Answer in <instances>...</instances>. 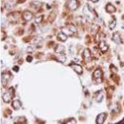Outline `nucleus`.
<instances>
[{
  "label": "nucleus",
  "mask_w": 124,
  "mask_h": 124,
  "mask_svg": "<svg viewBox=\"0 0 124 124\" xmlns=\"http://www.w3.org/2000/svg\"><path fill=\"white\" fill-rule=\"evenodd\" d=\"M62 32L65 34L66 35H72L77 32V30H76V28L75 27V25H73V24H70V25H68V27L62 28Z\"/></svg>",
  "instance_id": "1"
},
{
  "label": "nucleus",
  "mask_w": 124,
  "mask_h": 124,
  "mask_svg": "<svg viewBox=\"0 0 124 124\" xmlns=\"http://www.w3.org/2000/svg\"><path fill=\"white\" fill-rule=\"evenodd\" d=\"M65 50V46L63 45H61V44H58L56 45V46L55 48V52L57 54L60 53V54H62Z\"/></svg>",
  "instance_id": "14"
},
{
  "label": "nucleus",
  "mask_w": 124,
  "mask_h": 124,
  "mask_svg": "<svg viewBox=\"0 0 124 124\" xmlns=\"http://www.w3.org/2000/svg\"><path fill=\"white\" fill-rule=\"evenodd\" d=\"M19 15L17 13H11L9 16V19L10 21H11L12 23H15L17 21V20L18 19Z\"/></svg>",
  "instance_id": "12"
},
{
  "label": "nucleus",
  "mask_w": 124,
  "mask_h": 124,
  "mask_svg": "<svg viewBox=\"0 0 124 124\" xmlns=\"http://www.w3.org/2000/svg\"><path fill=\"white\" fill-rule=\"evenodd\" d=\"M12 106L15 110H18L21 107V102L19 100H15L12 103Z\"/></svg>",
  "instance_id": "15"
},
{
  "label": "nucleus",
  "mask_w": 124,
  "mask_h": 124,
  "mask_svg": "<svg viewBox=\"0 0 124 124\" xmlns=\"http://www.w3.org/2000/svg\"><path fill=\"white\" fill-rule=\"evenodd\" d=\"M14 96V89L13 87H11L7 92L4 93L3 96V99L4 102L9 103L11 101L12 98Z\"/></svg>",
  "instance_id": "2"
},
{
  "label": "nucleus",
  "mask_w": 124,
  "mask_h": 124,
  "mask_svg": "<svg viewBox=\"0 0 124 124\" xmlns=\"http://www.w3.org/2000/svg\"><path fill=\"white\" fill-rule=\"evenodd\" d=\"M116 20L115 19H114L112 20V21L110 22V23H109V24H108L109 28H110V29H114L115 28V27H116Z\"/></svg>",
  "instance_id": "19"
},
{
  "label": "nucleus",
  "mask_w": 124,
  "mask_h": 124,
  "mask_svg": "<svg viewBox=\"0 0 124 124\" xmlns=\"http://www.w3.org/2000/svg\"><path fill=\"white\" fill-rule=\"evenodd\" d=\"M58 39L59 40L62 41V42H65L67 39V35H66L63 32L59 33L58 35Z\"/></svg>",
  "instance_id": "17"
},
{
  "label": "nucleus",
  "mask_w": 124,
  "mask_h": 124,
  "mask_svg": "<svg viewBox=\"0 0 124 124\" xmlns=\"http://www.w3.org/2000/svg\"><path fill=\"white\" fill-rule=\"evenodd\" d=\"M34 47H35V46H34V45H31V46H28L27 51L29 52H32L33 51L35 50V48H34Z\"/></svg>",
  "instance_id": "23"
},
{
  "label": "nucleus",
  "mask_w": 124,
  "mask_h": 124,
  "mask_svg": "<svg viewBox=\"0 0 124 124\" xmlns=\"http://www.w3.org/2000/svg\"><path fill=\"white\" fill-rule=\"evenodd\" d=\"M19 70V68L17 66H14V67H13V70L15 71L16 72L18 71Z\"/></svg>",
  "instance_id": "25"
},
{
  "label": "nucleus",
  "mask_w": 124,
  "mask_h": 124,
  "mask_svg": "<svg viewBox=\"0 0 124 124\" xmlns=\"http://www.w3.org/2000/svg\"><path fill=\"white\" fill-rule=\"evenodd\" d=\"M122 28H123V29H124V25H123V26H122Z\"/></svg>",
  "instance_id": "29"
},
{
  "label": "nucleus",
  "mask_w": 124,
  "mask_h": 124,
  "mask_svg": "<svg viewBox=\"0 0 124 124\" xmlns=\"http://www.w3.org/2000/svg\"><path fill=\"white\" fill-rule=\"evenodd\" d=\"M106 9V11L109 13H113L116 11V8H115V6H113L112 4H110V3H108V4H107Z\"/></svg>",
  "instance_id": "11"
},
{
  "label": "nucleus",
  "mask_w": 124,
  "mask_h": 124,
  "mask_svg": "<svg viewBox=\"0 0 124 124\" xmlns=\"http://www.w3.org/2000/svg\"><path fill=\"white\" fill-rule=\"evenodd\" d=\"M103 98H104V94H103V92L102 91H98V93H96V100L97 102H101Z\"/></svg>",
  "instance_id": "16"
},
{
  "label": "nucleus",
  "mask_w": 124,
  "mask_h": 124,
  "mask_svg": "<svg viewBox=\"0 0 124 124\" xmlns=\"http://www.w3.org/2000/svg\"><path fill=\"white\" fill-rule=\"evenodd\" d=\"M99 48L103 52H105L108 50V45L104 41H102L99 43Z\"/></svg>",
  "instance_id": "13"
},
{
  "label": "nucleus",
  "mask_w": 124,
  "mask_h": 124,
  "mask_svg": "<svg viewBox=\"0 0 124 124\" xmlns=\"http://www.w3.org/2000/svg\"><path fill=\"white\" fill-rule=\"evenodd\" d=\"M23 17L25 21H29L33 17V14L29 11H25L23 14Z\"/></svg>",
  "instance_id": "8"
},
{
  "label": "nucleus",
  "mask_w": 124,
  "mask_h": 124,
  "mask_svg": "<svg viewBox=\"0 0 124 124\" xmlns=\"http://www.w3.org/2000/svg\"><path fill=\"white\" fill-rule=\"evenodd\" d=\"M112 39L117 44H120L122 43V40L121 38H120V34H118L117 32H115L114 34H113Z\"/></svg>",
  "instance_id": "10"
},
{
  "label": "nucleus",
  "mask_w": 124,
  "mask_h": 124,
  "mask_svg": "<svg viewBox=\"0 0 124 124\" xmlns=\"http://www.w3.org/2000/svg\"><path fill=\"white\" fill-rule=\"evenodd\" d=\"M26 60H27V62H31L32 61V57L31 56H28L26 58Z\"/></svg>",
  "instance_id": "24"
},
{
  "label": "nucleus",
  "mask_w": 124,
  "mask_h": 124,
  "mask_svg": "<svg viewBox=\"0 0 124 124\" xmlns=\"http://www.w3.org/2000/svg\"><path fill=\"white\" fill-rule=\"evenodd\" d=\"M124 124V118H123V120H122V121H120V122L118 123V124Z\"/></svg>",
  "instance_id": "27"
},
{
  "label": "nucleus",
  "mask_w": 124,
  "mask_h": 124,
  "mask_svg": "<svg viewBox=\"0 0 124 124\" xmlns=\"http://www.w3.org/2000/svg\"><path fill=\"white\" fill-rule=\"evenodd\" d=\"M56 59H57L58 62H61V63H64L66 60V57L65 55H61V56H58L56 58Z\"/></svg>",
  "instance_id": "18"
},
{
  "label": "nucleus",
  "mask_w": 124,
  "mask_h": 124,
  "mask_svg": "<svg viewBox=\"0 0 124 124\" xmlns=\"http://www.w3.org/2000/svg\"><path fill=\"white\" fill-rule=\"evenodd\" d=\"M90 1H93V2H94H94L98 1L99 0H90Z\"/></svg>",
  "instance_id": "28"
},
{
  "label": "nucleus",
  "mask_w": 124,
  "mask_h": 124,
  "mask_svg": "<svg viewBox=\"0 0 124 124\" xmlns=\"http://www.w3.org/2000/svg\"><path fill=\"white\" fill-rule=\"evenodd\" d=\"M102 71L101 70L97 69L95 70L94 73V79L96 80V81L98 83H102Z\"/></svg>",
  "instance_id": "3"
},
{
  "label": "nucleus",
  "mask_w": 124,
  "mask_h": 124,
  "mask_svg": "<svg viewBox=\"0 0 124 124\" xmlns=\"http://www.w3.org/2000/svg\"><path fill=\"white\" fill-rule=\"evenodd\" d=\"M68 8L71 10H76L77 9L78 6H79V3L77 0H70L68 1Z\"/></svg>",
  "instance_id": "4"
},
{
  "label": "nucleus",
  "mask_w": 124,
  "mask_h": 124,
  "mask_svg": "<svg viewBox=\"0 0 124 124\" xmlns=\"http://www.w3.org/2000/svg\"><path fill=\"white\" fill-rule=\"evenodd\" d=\"M43 20V16H40L35 19V22L36 24H40Z\"/></svg>",
  "instance_id": "20"
},
{
  "label": "nucleus",
  "mask_w": 124,
  "mask_h": 124,
  "mask_svg": "<svg viewBox=\"0 0 124 124\" xmlns=\"http://www.w3.org/2000/svg\"><path fill=\"white\" fill-rule=\"evenodd\" d=\"M25 0H18L17 1V3H23L24 1H25Z\"/></svg>",
  "instance_id": "26"
},
{
  "label": "nucleus",
  "mask_w": 124,
  "mask_h": 124,
  "mask_svg": "<svg viewBox=\"0 0 124 124\" xmlns=\"http://www.w3.org/2000/svg\"><path fill=\"white\" fill-rule=\"evenodd\" d=\"M76 124V120L73 118H70V119L68 120L66 123H65V124Z\"/></svg>",
  "instance_id": "21"
},
{
  "label": "nucleus",
  "mask_w": 124,
  "mask_h": 124,
  "mask_svg": "<svg viewBox=\"0 0 124 124\" xmlns=\"http://www.w3.org/2000/svg\"><path fill=\"white\" fill-rule=\"evenodd\" d=\"M110 71L112 72V73H116V72L117 71V70H117V68H116V66H114V65H110Z\"/></svg>",
  "instance_id": "22"
},
{
  "label": "nucleus",
  "mask_w": 124,
  "mask_h": 124,
  "mask_svg": "<svg viewBox=\"0 0 124 124\" xmlns=\"http://www.w3.org/2000/svg\"><path fill=\"white\" fill-rule=\"evenodd\" d=\"M10 74L8 73H3L1 74V82L3 86H6L9 79Z\"/></svg>",
  "instance_id": "7"
},
{
  "label": "nucleus",
  "mask_w": 124,
  "mask_h": 124,
  "mask_svg": "<svg viewBox=\"0 0 124 124\" xmlns=\"http://www.w3.org/2000/svg\"><path fill=\"white\" fill-rule=\"evenodd\" d=\"M70 66L76 72V73H77L78 74L81 75V74H82V73H83V68H82V67L79 65L73 63L70 65Z\"/></svg>",
  "instance_id": "9"
},
{
  "label": "nucleus",
  "mask_w": 124,
  "mask_h": 124,
  "mask_svg": "<svg viewBox=\"0 0 124 124\" xmlns=\"http://www.w3.org/2000/svg\"><path fill=\"white\" fill-rule=\"evenodd\" d=\"M83 58L86 62H91V52L88 48H86L84 50L83 52Z\"/></svg>",
  "instance_id": "6"
},
{
  "label": "nucleus",
  "mask_w": 124,
  "mask_h": 124,
  "mask_svg": "<svg viewBox=\"0 0 124 124\" xmlns=\"http://www.w3.org/2000/svg\"><path fill=\"white\" fill-rule=\"evenodd\" d=\"M106 118V114L105 113H101L100 114L97 116L96 118V124H103Z\"/></svg>",
  "instance_id": "5"
}]
</instances>
